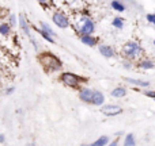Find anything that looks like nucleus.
I'll return each mask as SVG.
<instances>
[{
  "label": "nucleus",
  "mask_w": 155,
  "mask_h": 146,
  "mask_svg": "<svg viewBox=\"0 0 155 146\" xmlns=\"http://www.w3.org/2000/svg\"><path fill=\"white\" fill-rule=\"evenodd\" d=\"M38 24H40V27L44 30V31H46L49 35H52V37H53V38H56V39H57V37H59V34H57V33L54 31V29L51 26V24L48 23V22H45V20H40V23H38Z\"/></svg>",
  "instance_id": "nucleus-19"
},
{
  "label": "nucleus",
  "mask_w": 155,
  "mask_h": 146,
  "mask_svg": "<svg viewBox=\"0 0 155 146\" xmlns=\"http://www.w3.org/2000/svg\"><path fill=\"white\" fill-rule=\"evenodd\" d=\"M146 20H147L148 24H151V26H155V12L146 14Z\"/></svg>",
  "instance_id": "nucleus-24"
},
{
  "label": "nucleus",
  "mask_w": 155,
  "mask_h": 146,
  "mask_svg": "<svg viewBox=\"0 0 155 146\" xmlns=\"http://www.w3.org/2000/svg\"><path fill=\"white\" fill-rule=\"evenodd\" d=\"M72 27L79 35H87L95 33L97 23L87 14H76L72 20Z\"/></svg>",
  "instance_id": "nucleus-2"
},
{
  "label": "nucleus",
  "mask_w": 155,
  "mask_h": 146,
  "mask_svg": "<svg viewBox=\"0 0 155 146\" xmlns=\"http://www.w3.org/2000/svg\"><path fill=\"white\" fill-rule=\"evenodd\" d=\"M143 95L147 96V98H150V99H155V91H153V89H146V91H143Z\"/></svg>",
  "instance_id": "nucleus-27"
},
{
  "label": "nucleus",
  "mask_w": 155,
  "mask_h": 146,
  "mask_svg": "<svg viewBox=\"0 0 155 146\" xmlns=\"http://www.w3.org/2000/svg\"><path fill=\"white\" fill-rule=\"evenodd\" d=\"M37 61L46 73H57L63 70V61L60 57L49 50H42L37 53Z\"/></svg>",
  "instance_id": "nucleus-1"
},
{
  "label": "nucleus",
  "mask_w": 155,
  "mask_h": 146,
  "mask_svg": "<svg viewBox=\"0 0 155 146\" xmlns=\"http://www.w3.org/2000/svg\"><path fill=\"white\" fill-rule=\"evenodd\" d=\"M79 41L87 48H97L99 45V38L95 37L94 34H87V35H79Z\"/></svg>",
  "instance_id": "nucleus-10"
},
{
  "label": "nucleus",
  "mask_w": 155,
  "mask_h": 146,
  "mask_svg": "<svg viewBox=\"0 0 155 146\" xmlns=\"http://www.w3.org/2000/svg\"><path fill=\"white\" fill-rule=\"evenodd\" d=\"M143 53H144V49H143V46L137 41H134V39L127 41L121 46V54H123V57L127 60H131V61L140 60Z\"/></svg>",
  "instance_id": "nucleus-4"
},
{
  "label": "nucleus",
  "mask_w": 155,
  "mask_h": 146,
  "mask_svg": "<svg viewBox=\"0 0 155 146\" xmlns=\"http://www.w3.org/2000/svg\"><path fill=\"white\" fill-rule=\"evenodd\" d=\"M15 93V87L14 85H7V87L4 88V95L5 96H11Z\"/></svg>",
  "instance_id": "nucleus-26"
},
{
  "label": "nucleus",
  "mask_w": 155,
  "mask_h": 146,
  "mask_svg": "<svg viewBox=\"0 0 155 146\" xmlns=\"http://www.w3.org/2000/svg\"><path fill=\"white\" fill-rule=\"evenodd\" d=\"M121 64H123L124 69H128V70H131L132 68L135 67V61H131V60H127V58H124Z\"/></svg>",
  "instance_id": "nucleus-23"
},
{
  "label": "nucleus",
  "mask_w": 155,
  "mask_h": 146,
  "mask_svg": "<svg viewBox=\"0 0 155 146\" xmlns=\"http://www.w3.org/2000/svg\"><path fill=\"white\" fill-rule=\"evenodd\" d=\"M5 141H7V137H5L4 133H0V145H4Z\"/></svg>",
  "instance_id": "nucleus-28"
},
{
  "label": "nucleus",
  "mask_w": 155,
  "mask_h": 146,
  "mask_svg": "<svg viewBox=\"0 0 155 146\" xmlns=\"http://www.w3.org/2000/svg\"><path fill=\"white\" fill-rule=\"evenodd\" d=\"M153 45L155 46V38H154V41H153Z\"/></svg>",
  "instance_id": "nucleus-35"
},
{
  "label": "nucleus",
  "mask_w": 155,
  "mask_h": 146,
  "mask_svg": "<svg viewBox=\"0 0 155 146\" xmlns=\"http://www.w3.org/2000/svg\"><path fill=\"white\" fill-rule=\"evenodd\" d=\"M124 81L128 82V84L134 85L137 88H148L150 87V82L147 80H142V79H132V77H124Z\"/></svg>",
  "instance_id": "nucleus-11"
},
{
  "label": "nucleus",
  "mask_w": 155,
  "mask_h": 146,
  "mask_svg": "<svg viewBox=\"0 0 155 146\" xmlns=\"http://www.w3.org/2000/svg\"><path fill=\"white\" fill-rule=\"evenodd\" d=\"M94 88H90V87H86L83 85L79 91H78V98H79L80 101L86 104H91V100H93V96H94Z\"/></svg>",
  "instance_id": "nucleus-9"
},
{
  "label": "nucleus",
  "mask_w": 155,
  "mask_h": 146,
  "mask_svg": "<svg viewBox=\"0 0 155 146\" xmlns=\"http://www.w3.org/2000/svg\"><path fill=\"white\" fill-rule=\"evenodd\" d=\"M137 67L143 70H150V69H154L155 68V62L150 58H140L139 62H137Z\"/></svg>",
  "instance_id": "nucleus-17"
},
{
  "label": "nucleus",
  "mask_w": 155,
  "mask_h": 146,
  "mask_svg": "<svg viewBox=\"0 0 155 146\" xmlns=\"http://www.w3.org/2000/svg\"><path fill=\"white\" fill-rule=\"evenodd\" d=\"M7 22L10 23V26L12 27V29H15V27H18V15L14 12H10L7 16Z\"/></svg>",
  "instance_id": "nucleus-22"
},
{
  "label": "nucleus",
  "mask_w": 155,
  "mask_h": 146,
  "mask_svg": "<svg viewBox=\"0 0 155 146\" xmlns=\"http://www.w3.org/2000/svg\"><path fill=\"white\" fill-rule=\"evenodd\" d=\"M97 49H98V53L101 54L104 58H106V60L114 58V57L117 56L116 49L113 48L112 45H107V43H99V45L97 46Z\"/></svg>",
  "instance_id": "nucleus-8"
},
{
  "label": "nucleus",
  "mask_w": 155,
  "mask_h": 146,
  "mask_svg": "<svg viewBox=\"0 0 155 146\" xmlns=\"http://www.w3.org/2000/svg\"><path fill=\"white\" fill-rule=\"evenodd\" d=\"M127 93H128V89H127L125 87H121V85H118V87L113 88V89L110 91V96H112V98H116V99L125 98Z\"/></svg>",
  "instance_id": "nucleus-15"
},
{
  "label": "nucleus",
  "mask_w": 155,
  "mask_h": 146,
  "mask_svg": "<svg viewBox=\"0 0 155 146\" xmlns=\"http://www.w3.org/2000/svg\"><path fill=\"white\" fill-rule=\"evenodd\" d=\"M31 29L34 30L35 33H38V35H40V38H42L44 41H46L48 43H51V45H54L56 43V38H53L52 35H49L46 31H44L42 29H41L40 26L38 27H35V26H31Z\"/></svg>",
  "instance_id": "nucleus-12"
},
{
  "label": "nucleus",
  "mask_w": 155,
  "mask_h": 146,
  "mask_svg": "<svg viewBox=\"0 0 155 146\" xmlns=\"http://www.w3.org/2000/svg\"><path fill=\"white\" fill-rule=\"evenodd\" d=\"M3 69H4V62H3V60L0 58V72H3Z\"/></svg>",
  "instance_id": "nucleus-31"
},
{
  "label": "nucleus",
  "mask_w": 155,
  "mask_h": 146,
  "mask_svg": "<svg viewBox=\"0 0 155 146\" xmlns=\"http://www.w3.org/2000/svg\"><path fill=\"white\" fill-rule=\"evenodd\" d=\"M29 41H30V43H31L33 49H34V50L38 53V51H40V45H38V42H37V39H35L34 35H31V37L29 38Z\"/></svg>",
  "instance_id": "nucleus-25"
},
{
  "label": "nucleus",
  "mask_w": 155,
  "mask_h": 146,
  "mask_svg": "<svg viewBox=\"0 0 155 146\" xmlns=\"http://www.w3.org/2000/svg\"><path fill=\"white\" fill-rule=\"evenodd\" d=\"M52 23L57 27V29H61V30H67L72 26V20H71L70 15L65 14L63 10H54L52 11Z\"/></svg>",
  "instance_id": "nucleus-5"
},
{
  "label": "nucleus",
  "mask_w": 155,
  "mask_h": 146,
  "mask_svg": "<svg viewBox=\"0 0 155 146\" xmlns=\"http://www.w3.org/2000/svg\"><path fill=\"white\" fill-rule=\"evenodd\" d=\"M125 23H127V20L123 16H114V18L112 19V22H110L112 27L116 30H123L124 27H125Z\"/></svg>",
  "instance_id": "nucleus-18"
},
{
  "label": "nucleus",
  "mask_w": 155,
  "mask_h": 146,
  "mask_svg": "<svg viewBox=\"0 0 155 146\" xmlns=\"http://www.w3.org/2000/svg\"><path fill=\"white\" fill-rule=\"evenodd\" d=\"M12 34V27L10 26L7 20L5 22H0V37L3 38H8Z\"/></svg>",
  "instance_id": "nucleus-16"
},
{
  "label": "nucleus",
  "mask_w": 155,
  "mask_h": 146,
  "mask_svg": "<svg viewBox=\"0 0 155 146\" xmlns=\"http://www.w3.org/2000/svg\"><path fill=\"white\" fill-rule=\"evenodd\" d=\"M123 146H136V137H135L132 133H128L125 137H124Z\"/></svg>",
  "instance_id": "nucleus-21"
},
{
  "label": "nucleus",
  "mask_w": 155,
  "mask_h": 146,
  "mask_svg": "<svg viewBox=\"0 0 155 146\" xmlns=\"http://www.w3.org/2000/svg\"><path fill=\"white\" fill-rule=\"evenodd\" d=\"M110 142V138L107 135H101L98 137V138L95 139L94 142H91V144H88V146H107Z\"/></svg>",
  "instance_id": "nucleus-20"
},
{
  "label": "nucleus",
  "mask_w": 155,
  "mask_h": 146,
  "mask_svg": "<svg viewBox=\"0 0 155 146\" xmlns=\"http://www.w3.org/2000/svg\"><path fill=\"white\" fill-rule=\"evenodd\" d=\"M26 146H35V144H34V142H29Z\"/></svg>",
  "instance_id": "nucleus-33"
},
{
  "label": "nucleus",
  "mask_w": 155,
  "mask_h": 146,
  "mask_svg": "<svg viewBox=\"0 0 155 146\" xmlns=\"http://www.w3.org/2000/svg\"><path fill=\"white\" fill-rule=\"evenodd\" d=\"M107 146H118V139H114V141L109 142V145Z\"/></svg>",
  "instance_id": "nucleus-30"
},
{
  "label": "nucleus",
  "mask_w": 155,
  "mask_h": 146,
  "mask_svg": "<svg viewBox=\"0 0 155 146\" xmlns=\"http://www.w3.org/2000/svg\"><path fill=\"white\" fill-rule=\"evenodd\" d=\"M99 111L101 114H104L105 116H117V115L123 114V107L118 106V104H106L99 107Z\"/></svg>",
  "instance_id": "nucleus-7"
},
{
  "label": "nucleus",
  "mask_w": 155,
  "mask_h": 146,
  "mask_svg": "<svg viewBox=\"0 0 155 146\" xmlns=\"http://www.w3.org/2000/svg\"><path fill=\"white\" fill-rule=\"evenodd\" d=\"M116 135H117V137H120V135H124V131H117V133H116Z\"/></svg>",
  "instance_id": "nucleus-32"
},
{
  "label": "nucleus",
  "mask_w": 155,
  "mask_h": 146,
  "mask_svg": "<svg viewBox=\"0 0 155 146\" xmlns=\"http://www.w3.org/2000/svg\"><path fill=\"white\" fill-rule=\"evenodd\" d=\"M48 2H49V0H37V3L40 5H46V4H48Z\"/></svg>",
  "instance_id": "nucleus-29"
},
{
  "label": "nucleus",
  "mask_w": 155,
  "mask_h": 146,
  "mask_svg": "<svg viewBox=\"0 0 155 146\" xmlns=\"http://www.w3.org/2000/svg\"><path fill=\"white\" fill-rule=\"evenodd\" d=\"M154 69H155V68H154Z\"/></svg>",
  "instance_id": "nucleus-37"
},
{
  "label": "nucleus",
  "mask_w": 155,
  "mask_h": 146,
  "mask_svg": "<svg viewBox=\"0 0 155 146\" xmlns=\"http://www.w3.org/2000/svg\"><path fill=\"white\" fill-rule=\"evenodd\" d=\"M79 146H88V144H80Z\"/></svg>",
  "instance_id": "nucleus-34"
},
{
  "label": "nucleus",
  "mask_w": 155,
  "mask_h": 146,
  "mask_svg": "<svg viewBox=\"0 0 155 146\" xmlns=\"http://www.w3.org/2000/svg\"><path fill=\"white\" fill-rule=\"evenodd\" d=\"M18 27H19L21 33L25 35V37L30 38L33 35V33H31V24H30V22L27 20L26 15H25L23 12L18 14Z\"/></svg>",
  "instance_id": "nucleus-6"
},
{
  "label": "nucleus",
  "mask_w": 155,
  "mask_h": 146,
  "mask_svg": "<svg viewBox=\"0 0 155 146\" xmlns=\"http://www.w3.org/2000/svg\"><path fill=\"white\" fill-rule=\"evenodd\" d=\"M154 100H155V99H154Z\"/></svg>",
  "instance_id": "nucleus-36"
},
{
  "label": "nucleus",
  "mask_w": 155,
  "mask_h": 146,
  "mask_svg": "<svg viewBox=\"0 0 155 146\" xmlns=\"http://www.w3.org/2000/svg\"><path fill=\"white\" fill-rule=\"evenodd\" d=\"M57 79H59V81L61 82L64 87L71 88V89H76V91H79L80 88L87 82L86 77L79 76V74H76L74 72H61Z\"/></svg>",
  "instance_id": "nucleus-3"
},
{
  "label": "nucleus",
  "mask_w": 155,
  "mask_h": 146,
  "mask_svg": "<svg viewBox=\"0 0 155 146\" xmlns=\"http://www.w3.org/2000/svg\"><path fill=\"white\" fill-rule=\"evenodd\" d=\"M105 95H104V92H101V91H98V89H95L94 91V96H93V100H91V106H94V107H101V106H104L105 104Z\"/></svg>",
  "instance_id": "nucleus-13"
},
{
  "label": "nucleus",
  "mask_w": 155,
  "mask_h": 146,
  "mask_svg": "<svg viewBox=\"0 0 155 146\" xmlns=\"http://www.w3.org/2000/svg\"><path fill=\"white\" fill-rule=\"evenodd\" d=\"M109 5H110V8H112L113 11H116V12H118V14L125 12L127 8H128L123 0H110Z\"/></svg>",
  "instance_id": "nucleus-14"
}]
</instances>
